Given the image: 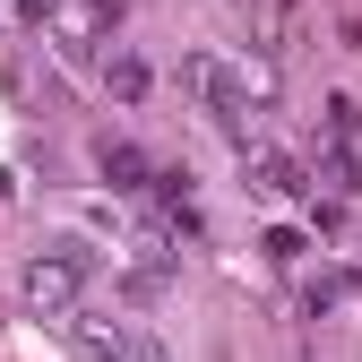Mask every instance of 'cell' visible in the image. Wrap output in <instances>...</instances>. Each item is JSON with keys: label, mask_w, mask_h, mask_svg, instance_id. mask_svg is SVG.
Listing matches in <instances>:
<instances>
[{"label": "cell", "mask_w": 362, "mask_h": 362, "mask_svg": "<svg viewBox=\"0 0 362 362\" xmlns=\"http://www.w3.org/2000/svg\"><path fill=\"white\" fill-rule=\"evenodd\" d=\"M86 276H95V259H86V242H52L43 259H26V310H43V320H69Z\"/></svg>", "instance_id": "6da1fadb"}, {"label": "cell", "mask_w": 362, "mask_h": 362, "mask_svg": "<svg viewBox=\"0 0 362 362\" xmlns=\"http://www.w3.org/2000/svg\"><path fill=\"white\" fill-rule=\"evenodd\" d=\"M181 86H190L207 112H242V86H233V69H224V61H207V52H190V61H181Z\"/></svg>", "instance_id": "7a4b0ae2"}, {"label": "cell", "mask_w": 362, "mask_h": 362, "mask_svg": "<svg viewBox=\"0 0 362 362\" xmlns=\"http://www.w3.org/2000/svg\"><path fill=\"white\" fill-rule=\"evenodd\" d=\"M78 345H86V362H129L139 337H129L121 320H78Z\"/></svg>", "instance_id": "52a82bcc"}, {"label": "cell", "mask_w": 362, "mask_h": 362, "mask_svg": "<svg viewBox=\"0 0 362 362\" xmlns=\"http://www.w3.org/2000/svg\"><path fill=\"white\" fill-rule=\"evenodd\" d=\"M250 18H259V52L267 61L302 43V9H293V0H250Z\"/></svg>", "instance_id": "5b68a950"}, {"label": "cell", "mask_w": 362, "mask_h": 362, "mask_svg": "<svg viewBox=\"0 0 362 362\" xmlns=\"http://www.w3.org/2000/svg\"><path fill=\"white\" fill-rule=\"evenodd\" d=\"M345 293H354V276H310V310H337Z\"/></svg>", "instance_id": "30bf717a"}, {"label": "cell", "mask_w": 362, "mask_h": 362, "mask_svg": "<svg viewBox=\"0 0 362 362\" xmlns=\"http://www.w3.org/2000/svg\"><path fill=\"white\" fill-rule=\"evenodd\" d=\"M52 26H61L69 43H95V35H112V26H121V0H61Z\"/></svg>", "instance_id": "3957f363"}, {"label": "cell", "mask_w": 362, "mask_h": 362, "mask_svg": "<svg viewBox=\"0 0 362 362\" xmlns=\"http://www.w3.org/2000/svg\"><path fill=\"white\" fill-rule=\"evenodd\" d=\"M250 181H259V190H276V199H302V190H320V181H310L293 156H267V147L250 156Z\"/></svg>", "instance_id": "8992f818"}, {"label": "cell", "mask_w": 362, "mask_h": 362, "mask_svg": "<svg viewBox=\"0 0 362 362\" xmlns=\"http://www.w3.org/2000/svg\"><path fill=\"white\" fill-rule=\"evenodd\" d=\"M95 173L112 181V190H147V181H156V164L129 147V139H95Z\"/></svg>", "instance_id": "277c9868"}, {"label": "cell", "mask_w": 362, "mask_h": 362, "mask_svg": "<svg viewBox=\"0 0 362 362\" xmlns=\"http://www.w3.org/2000/svg\"><path fill=\"white\" fill-rule=\"evenodd\" d=\"M259 250H267V259H276V267H293V259H302V250H310V242H302V233H293V224H276V233H267V242H259Z\"/></svg>", "instance_id": "9c48e42d"}, {"label": "cell", "mask_w": 362, "mask_h": 362, "mask_svg": "<svg viewBox=\"0 0 362 362\" xmlns=\"http://www.w3.org/2000/svg\"><path fill=\"white\" fill-rule=\"evenodd\" d=\"M354 129H362V104L337 95V104H328V139H354Z\"/></svg>", "instance_id": "8fae6325"}, {"label": "cell", "mask_w": 362, "mask_h": 362, "mask_svg": "<svg viewBox=\"0 0 362 362\" xmlns=\"http://www.w3.org/2000/svg\"><path fill=\"white\" fill-rule=\"evenodd\" d=\"M104 86H112V95H147V61L112 52V61H104Z\"/></svg>", "instance_id": "ba28073f"}]
</instances>
